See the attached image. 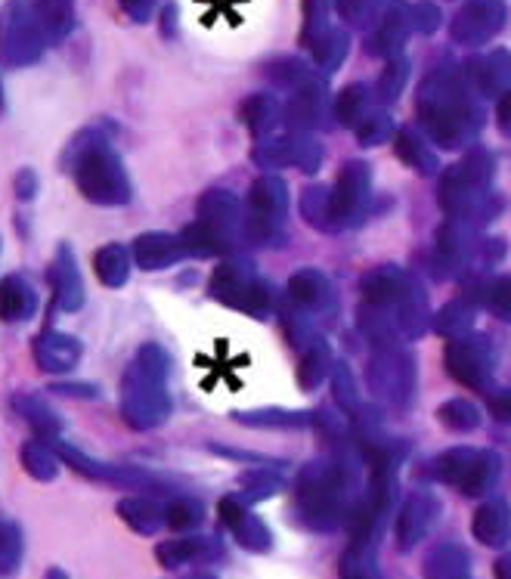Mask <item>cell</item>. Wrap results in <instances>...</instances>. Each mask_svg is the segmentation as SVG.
<instances>
[{
    "label": "cell",
    "instance_id": "cell-1",
    "mask_svg": "<svg viewBox=\"0 0 511 579\" xmlns=\"http://www.w3.org/2000/svg\"><path fill=\"white\" fill-rule=\"evenodd\" d=\"M66 168L72 171L81 196L93 205L115 208L131 199V180L121 168V158L100 134L84 131L75 137L66 152Z\"/></svg>",
    "mask_w": 511,
    "mask_h": 579
},
{
    "label": "cell",
    "instance_id": "cell-2",
    "mask_svg": "<svg viewBox=\"0 0 511 579\" xmlns=\"http://www.w3.org/2000/svg\"><path fill=\"white\" fill-rule=\"evenodd\" d=\"M162 372H165V357L162 350L146 344L131 369L121 378V409L124 418L134 428H149L168 409V397L162 388Z\"/></svg>",
    "mask_w": 511,
    "mask_h": 579
},
{
    "label": "cell",
    "instance_id": "cell-3",
    "mask_svg": "<svg viewBox=\"0 0 511 579\" xmlns=\"http://www.w3.org/2000/svg\"><path fill=\"white\" fill-rule=\"evenodd\" d=\"M50 285H53V304L59 310H78L84 304V282L75 264V254L69 245H59L53 264H50Z\"/></svg>",
    "mask_w": 511,
    "mask_h": 579
},
{
    "label": "cell",
    "instance_id": "cell-4",
    "mask_svg": "<svg viewBox=\"0 0 511 579\" xmlns=\"http://www.w3.org/2000/svg\"><path fill=\"white\" fill-rule=\"evenodd\" d=\"M81 360V341L72 335H62V332H41L35 338V363L41 372L50 375H66L78 366Z\"/></svg>",
    "mask_w": 511,
    "mask_h": 579
},
{
    "label": "cell",
    "instance_id": "cell-5",
    "mask_svg": "<svg viewBox=\"0 0 511 579\" xmlns=\"http://www.w3.org/2000/svg\"><path fill=\"white\" fill-rule=\"evenodd\" d=\"M38 313V292L19 273L0 282V319L4 323H28Z\"/></svg>",
    "mask_w": 511,
    "mask_h": 579
},
{
    "label": "cell",
    "instance_id": "cell-6",
    "mask_svg": "<svg viewBox=\"0 0 511 579\" xmlns=\"http://www.w3.org/2000/svg\"><path fill=\"white\" fill-rule=\"evenodd\" d=\"M93 270H97L100 282L109 285V288H118L127 282V273H131V257H127V248L124 245H106L97 251L93 257Z\"/></svg>",
    "mask_w": 511,
    "mask_h": 579
},
{
    "label": "cell",
    "instance_id": "cell-7",
    "mask_svg": "<svg viewBox=\"0 0 511 579\" xmlns=\"http://www.w3.org/2000/svg\"><path fill=\"white\" fill-rule=\"evenodd\" d=\"M174 242L162 233H146L137 239L134 245V257H137V264L146 267V270H158V267H168L174 261Z\"/></svg>",
    "mask_w": 511,
    "mask_h": 579
},
{
    "label": "cell",
    "instance_id": "cell-8",
    "mask_svg": "<svg viewBox=\"0 0 511 579\" xmlns=\"http://www.w3.org/2000/svg\"><path fill=\"white\" fill-rule=\"evenodd\" d=\"M13 406L19 409V415L25 422L35 428L38 434H53L59 431V418L53 415V409L38 397V394H16L13 397Z\"/></svg>",
    "mask_w": 511,
    "mask_h": 579
},
{
    "label": "cell",
    "instance_id": "cell-9",
    "mask_svg": "<svg viewBox=\"0 0 511 579\" xmlns=\"http://www.w3.org/2000/svg\"><path fill=\"white\" fill-rule=\"evenodd\" d=\"M25 465L35 471V474H50V471H56L53 456L47 453L41 443H28V446H25Z\"/></svg>",
    "mask_w": 511,
    "mask_h": 579
},
{
    "label": "cell",
    "instance_id": "cell-10",
    "mask_svg": "<svg viewBox=\"0 0 511 579\" xmlns=\"http://www.w3.org/2000/svg\"><path fill=\"white\" fill-rule=\"evenodd\" d=\"M35 192H38V174L35 171H19L16 174V199H35Z\"/></svg>",
    "mask_w": 511,
    "mask_h": 579
},
{
    "label": "cell",
    "instance_id": "cell-11",
    "mask_svg": "<svg viewBox=\"0 0 511 579\" xmlns=\"http://www.w3.org/2000/svg\"><path fill=\"white\" fill-rule=\"evenodd\" d=\"M69 0H50V22H53V31H62L69 22Z\"/></svg>",
    "mask_w": 511,
    "mask_h": 579
},
{
    "label": "cell",
    "instance_id": "cell-12",
    "mask_svg": "<svg viewBox=\"0 0 511 579\" xmlns=\"http://www.w3.org/2000/svg\"><path fill=\"white\" fill-rule=\"evenodd\" d=\"M56 394H69V397H97V391L90 384H56Z\"/></svg>",
    "mask_w": 511,
    "mask_h": 579
},
{
    "label": "cell",
    "instance_id": "cell-13",
    "mask_svg": "<svg viewBox=\"0 0 511 579\" xmlns=\"http://www.w3.org/2000/svg\"><path fill=\"white\" fill-rule=\"evenodd\" d=\"M0 115H4V90H0Z\"/></svg>",
    "mask_w": 511,
    "mask_h": 579
}]
</instances>
